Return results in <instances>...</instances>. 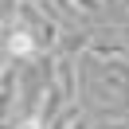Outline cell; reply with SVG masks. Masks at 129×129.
I'll return each instance as SVG.
<instances>
[{"label": "cell", "instance_id": "obj_1", "mask_svg": "<svg viewBox=\"0 0 129 129\" xmlns=\"http://www.w3.org/2000/svg\"><path fill=\"white\" fill-rule=\"evenodd\" d=\"M8 51H12V55H31V51H35L31 31H27L24 24H16V27H12V35H8Z\"/></svg>", "mask_w": 129, "mask_h": 129}]
</instances>
